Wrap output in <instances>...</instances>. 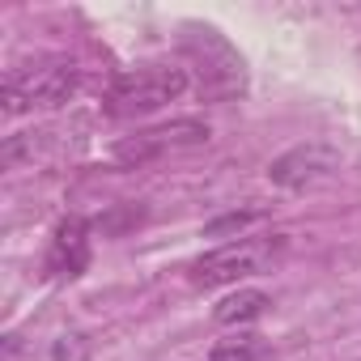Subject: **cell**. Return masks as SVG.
Returning a JSON list of instances; mask_svg holds the SVG:
<instances>
[{
  "mask_svg": "<svg viewBox=\"0 0 361 361\" xmlns=\"http://www.w3.org/2000/svg\"><path fill=\"white\" fill-rule=\"evenodd\" d=\"M90 268V221L85 217H64L47 243L43 272L51 281H77Z\"/></svg>",
  "mask_w": 361,
  "mask_h": 361,
  "instance_id": "cell-7",
  "label": "cell"
},
{
  "mask_svg": "<svg viewBox=\"0 0 361 361\" xmlns=\"http://www.w3.org/2000/svg\"><path fill=\"white\" fill-rule=\"evenodd\" d=\"M268 310H272V298H268V293H259V289H238V293H230V298L217 302L213 319H217L221 327H243V323L264 319Z\"/></svg>",
  "mask_w": 361,
  "mask_h": 361,
  "instance_id": "cell-8",
  "label": "cell"
},
{
  "mask_svg": "<svg viewBox=\"0 0 361 361\" xmlns=\"http://www.w3.org/2000/svg\"><path fill=\"white\" fill-rule=\"evenodd\" d=\"M188 90V68L183 64H140L119 73L106 85L102 111L111 119H145L153 111H161L166 102H174Z\"/></svg>",
  "mask_w": 361,
  "mask_h": 361,
  "instance_id": "cell-2",
  "label": "cell"
},
{
  "mask_svg": "<svg viewBox=\"0 0 361 361\" xmlns=\"http://www.w3.org/2000/svg\"><path fill=\"white\" fill-rule=\"evenodd\" d=\"M209 140V123L200 119H178V123H166V128H149V132H136L128 140L115 145V161L123 166H145L161 153H174V149H192V145H204Z\"/></svg>",
  "mask_w": 361,
  "mask_h": 361,
  "instance_id": "cell-5",
  "label": "cell"
},
{
  "mask_svg": "<svg viewBox=\"0 0 361 361\" xmlns=\"http://www.w3.org/2000/svg\"><path fill=\"white\" fill-rule=\"evenodd\" d=\"M183 56L200 73V94L209 102H230V98L247 94V64L213 26H188Z\"/></svg>",
  "mask_w": 361,
  "mask_h": 361,
  "instance_id": "cell-3",
  "label": "cell"
},
{
  "mask_svg": "<svg viewBox=\"0 0 361 361\" xmlns=\"http://www.w3.org/2000/svg\"><path fill=\"white\" fill-rule=\"evenodd\" d=\"M255 217H259V213H230V217L213 221V226H209L204 234H209V238H217V234H226V230H243V226H251Z\"/></svg>",
  "mask_w": 361,
  "mask_h": 361,
  "instance_id": "cell-10",
  "label": "cell"
},
{
  "mask_svg": "<svg viewBox=\"0 0 361 361\" xmlns=\"http://www.w3.org/2000/svg\"><path fill=\"white\" fill-rule=\"evenodd\" d=\"M289 251V234H243L234 243H221L217 251L200 255L188 268V281L196 289H217V285H234L259 272H272Z\"/></svg>",
  "mask_w": 361,
  "mask_h": 361,
  "instance_id": "cell-1",
  "label": "cell"
},
{
  "mask_svg": "<svg viewBox=\"0 0 361 361\" xmlns=\"http://www.w3.org/2000/svg\"><path fill=\"white\" fill-rule=\"evenodd\" d=\"M81 85V73L73 60H47V64H26L9 68L5 77V115H26V111H51L64 106Z\"/></svg>",
  "mask_w": 361,
  "mask_h": 361,
  "instance_id": "cell-4",
  "label": "cell"
},
{
  "mask_svg": "<svg viewBox=\"0 0 361 361\" xmlns=\"http://www.w3.org/2000/svg\"><path fill=\"white\" fill-rule=\"evenodd\" d=\"M340 166V153L323 140H310V145H298L289 153H281L272 166H268V178L276 188H289V192H302L310 183H319V178H327L331 170Z\"/></svg>",
  "mask_w": 361,
  "mask_h": 361,
  "instance_id": "cell-6",
  "label": "cell"
},
{
  "mask_svg": "<svg viewBox=\"0 0 361 361\" xmlns=\"http://www.w3.org/2000/svg\"><path fill=\"white\" fill-rule=\"evenodd\" d=\"M209 361H272V348L255 331H234L209 348Z\"/></svg>",
  "mask_w": 361,
  "mask_h": 361,
  "instance_id": "cell-9",
  "label": "cell"
}]
</instances>
